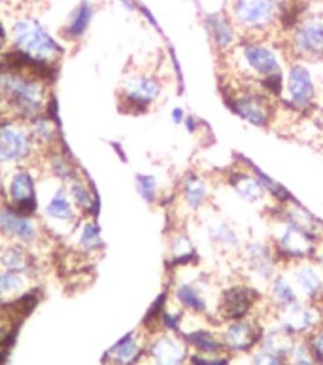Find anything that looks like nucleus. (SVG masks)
Masks as SVG:
<instances>
[{
    "label": "nucleus",
    "mask_w": 323,
    "mask_h": 365,
    "mask_svg": "<svg viewBox=\"0 0 323 365\" xmlns=\"http://www.w3.org/2000/svg\"><path fill=\"white\" fill-rule=\"evenodd\" d=\"M48 76L38 72L8 49L0 55V112L2 115L28 123L46 114L53 97Z\"/></svg>",
    "instance_id": "obj_1"
},
{
    "label": "nucleus",
    "mask_w": 323,
    "mask_h": 365,
    "mask_svg": "<svg viewBox=\"0 0 323 365\" xmlns=\"http://www.w3.org/2000/svg\"><path fill=\"white\" fill-rule=\"evenodd\" d=\"M227 74L261 86L270 78L284 76L290 55L280 36H242L227 57Z\"/></svg>",
    "instance_id": "obj_2"
},
{
    "label": "nucleus",
    "mask_w": 323,
    "mask_h": 365,
    "mask_svg": "<svg viewBox=\"0 0 323 365\" xmlns=\"http://www.w3.org/2000/svg\"><path fill=\"white\" fill-rule=\"evenodd\" d=\"M10 51L23 63L33 66L50 80H55L66 46L57 38L38 17L19 16L10 23Z\"/></svg>",
    "instance_id": "obj_3"
},
{
    "label": "nucleus",
    "mask_w": 323,
    "mask_h": 365,
    "mask_svg": "<svg viewBox=\"0 0 323 365\" xmlns=\"http://www.w3.org/2000/svg\"><path fill=\"white\" fill-rule=\"evenodd\" d=\"M219 91L231 114H235L248 125L255 129H270L278 120V110L282 103L267 95L258 83L244 82V80L225 74Z\"/></svg>",
    "instance_id": "obj_4"
},
{
    "label": "nucleus",
    "mask_w": 323,
    "mask_h": 365,
    "mask_svg": "<svg viewBox=\"0 0 323 365\" xmlns=\"http://www.w3.org/2000/svg\"><path fill=\"white\" fill-rule=\"evenodd\" d=\"M38 220L53 242H65L80 224V212L63 182L40 175Z\"/></svg>",
    "instance_id": "obj_5"
},
{
    "label": "nucleus",
    "mask_w": 323,
    "mask_h": 365,
    "mask_svg": "<svg viewBox=\"0 0 323 365\" xmlns=\"http://www.w3.org/2000/svg\"><path fill=\"white\" fill-rule=\"evenodd\" d=\"M323 63L290 59L284 72L282 106L293 114H308L316 110L323 91Z\"/></svg>",
    "instance_id": "obj_6"
},
{
    "label": "nucleus",
    "mask_w": 323,
    "mask_h": 365,
    "mask_svg": "<svg viewBox=\"0 0 323 365\" xmlns=\"http://www.w3.org/2000/svg\"><path fill=\"white\" fill-rule=\"evenodd\" d=\"M270 307L265 299L261 288L248 282L246 278H238L219 288L214 311V326H221L229 320L253 317V314H269Z\"/></svg>",
    "instance_id": "obj_7"
},
{
    "label": "nucleus",
    "mask_w": 323,
    "mask_h": 365,
    "mask_svg": "<svg viewBox=\"0 0 323 365\" xmlns=\"http://www.w3.org/2000/svg\"><path fill=\"white\" fill-rule=\"evenodd\" d=\"M267 239L274 246L282 265L301 262V259H314L323 237L291 224L287 220L280 218L276 214H270V227Z\"/></svg>",
    "instance_id": "obj_8"
},
{
    "label": "nucleus",
    "mask_w": 323,
    "mask_h": 365,
    "mask_svg": "<svg viewBox=\"0 0 323 365\" xmlns=\"http://www.w3.org/2000/svg\"><path fill=\"white\" fill-rule=\"evenodd\" d=\"M164 93L163 78L157 72L152 71H134L125 72L121 78L120 89H117V101L123 114H148L161 103Z\"/></svg>",
    "instance_id": "obj_9"
},
{
    "label": "nucleus",
    "mask_w": 323,
    "mask_h": 365,
    "mask_svg": "<svg viewBox=\"0 0 323 365\" xmlns=\"http://www.w3.org/2000/svg\"><path fill=\"white\" fill-rule=\"evenodd\" d=\"M235 259L240 277L258 288H267L274 274L284 267L269 239H244Z\"/></svg>",
    "instance_id": "obj_10"
},
{
    "label": "nucleus",
    "mask_w": 323,
    "mask_h": 365,
    "mask_svg": "<svg viewBox=\"0 0 323 365\" xmlns=\"http://www.w3.org/2000/svg\"><path fill=\"white\" fill-rule=\"evenodd\" d=\"M290 59L323 63V8H310L282 36Z\"/></svg>",
    "instance_id": "obj_11"
},
{
    "label": "nucleus",
    "mask_w": 323,
    "mask_h": 365,
    "mask_svg": "<svg viewBox=\"0 0 323 365\" xmlns=\"http://www.w3.org/2000/svg\"><path fill=\"white\" fill-rule=\"evenodd\" d=\"M227 11L242 36H276L280 33V6L274 0H231Z\"/></svg>",
    "instance_id": "obj_12"
},
{
    "label": "nucleus",
    "mask_w": 323,
    "mask_h": 365,
    "mask_svg": "<svg viewBox=\"0 0 323 365\" xmlns=\"http://www.w3.org/2000/svg\"><path fill=\"white\" fill-rule=\"evenodd\" d=\"M0 184H2V201L21 212L38 216L40 169L36 165L0 170Z\"/></svg>",
    "instance_id": "obj_13"
},
{
    "label": "nucleus",
    "mask_w": 323,
    "mask_h": 365,
    "mask_svg": "<svg viewBox=\"0 0 323 365\" xmlns=\"http://www.w3.org/2000/svg\"><path fill=\"white\" fill-rule=\"evenodd\" d=\"M38 152L34 148L27 123L2 115L0 118V170L36 165Z\"/></svg>",
    "instance_id": "obj_14"
},
{
    "label": "nucleus",
    "mask_w": 323,
    "mask_h": 365,
    "mask_svg": "<svg viewBox=\"0 0 323 365\" xmlns=\"http://www.w3.org/2000/svg\"><path fill=\"white\" fill-rule=\"evenodd\" d=\"M0 237L6 245H21L36 252H42L46 242H53L46 235L38 216L21 212L4 201L0 202Z\"/></svg>",
    "instance_id": "obj_15"
},
{
    "label": "nucleus",
    "mask_w": 323,
    "mask_h": 365,
    "mask_svg": "<svg viewBox=\"0 0 323 365\" xmlns=\"http://www.w3.org/2000/svg\"><path fill=\"white\" fill-rule=\"evenodd\" d=\"M214 197V180L203 170H187L176 184L174 197L176 208L181 210L184 218H197L212 205Z\"/></svg>",
    "instance_id": "obj_16"
},
{
    "label": "nucleus",
    "mask_w": 323,
    "mask_h": 365,
    "mask_svg": "<svg viewBox=\"0 0 323 365\" xmlns=\"http://www.w3.org/2000/svg\"><path fill=\"white\" fill-rule=\"evenodd\" d=\"M197 225L203 231L204 239L212 246L216 254L223 257H236L244 239L240 231L231 222L225 214H221L216 207L210 205L201 216H197Z\"/></svg>",
    "instance_id": "obj_17"
},
{
    "label": "nucleus",
    "mask_w": 323,
    "mask_h": 365,
    "mask_svg": "<svg viewBox=\"0 0 323 365\" xmlns=\"http://www.w3.org/2000/svg\"><path fill=\"white\" fill-rule=\"evenodd\" d=\"M223 182L248 207L258 208V210H269L272 207L263 184L259 182L255 173L244 163L242 155L235 158V163L225 170Z\"/></svg>",
    "instance_id": "obj_18"
},
{
    "label": "nucleus",
    "mask_w": 323,
    "mask_h": 365,
    "mask_svg": "<svg viewBox=\"0 0 323 365\" xmlns=\"http://www.w3.org/2000/svg\"><path fill=\"white\" fill-rule=\"evenodd\" d=\"M263 329L265 318L253 314V317L238 318V320H229L221 324L219 335H221V341L225 344V350L231 356H246L259 349Z\"/></svg>",
    "instance_id": "obj_19"
},
{
    "label": "nucleus",
    "mask_w": 323,
    "mask_h": 365,
    "mask_svg": "<svg viewBox=\"0 0 323 365\" xmlns=\"http://www.w3.org/2000/svg\"><path fill=\"white\" fill-rule=\"evenodd\" d=\"M272 318L295 337H307L323 324V305L299 299L293 305L274 311Z\"/></svg>",
    "instance_id": "obj_20"
},
{
    "label": "nucleus",
    "mask_w": 323,
    "mask_h": 365,
    "mask_svg": "<svg viewBox=\"0 0 323 365\" xmlns=\"http://www.w3.org/2000/svg\"><path fill=\"white\" fill-rule=\"evenodd\" d=\"M206 38H208L210 48L214 49V53L219 59H223L236 48V44L242 40V33L229 16V11H216L208 16L201 17Z\"/></svg>",
    "instance_id": "obj_21"
},
{
    "label": "nucleus",
    "mask_w": 323,
    "mask_h": 365,
    "mask_svg": "<svg viewBox=\"0 0 323 365\" xmlns=\"http://www.w3.org/2000/svg\"><path fill=\"white\" fill-rule=\"evenodd\" d=\"M191 350L180 333L157 331L149 335L146 360L149 365H187Z\"/></svg>",
    "instance_id": "obj_22"
},
{
    "label": "nucleus",
    "mask_w": 323,
    "mask_h": 365,
    "mask_svg": "<svg viewBox=\"0 0 323 365\" xmlns=\"http://www.w3.org/2000/svg\"><path fill=\"white\" fill-rule=\"evenodd\" d=\"M74 256L82 257L83 262L93 263L105 254V237L100 229L99 218H82L74 233L65 240Z\"/></svg>",
    "instance_id": "obj_23"
},
{
    "label": "nucleus",
    "mask_w": 323,
    "mask_h": 365,
    "mask_svg": "<svg viewBox=\"0 0 323 365\" xmlns=\"http://www.w3.org/2000/svg\"><path fill=\"white\" fill-rule=\"evenodd\" d=\"M201 263V254L198 246L189 233L186 224H176L170 229L166 237V269L176 271L187 265H198Z\"/></svg>",
    "instance_id": "obj_24"
},
{
    "label": "nucleus",
    "mask_w": 323,
    "mask_h": 365,
    "mask_svg": "<svg viewBox=\"0 0 323 365\" xmlns=\"http://www.w3.org/2000/svg\"><path fill=\"white\" fill-rule=\"evenodd\" d=\"M285 271L295 284L301 299L323 305V269L316 259L290 263L285 265Z\"/></svg>",
    "instance_id": "obj_25"
},
{
    "label": "nucleus",
    "mask_w": 323,
    "mask_h": 365,
    "mask_svg": "<svg viewBox=\"0 0 323 365\" xmlns=\"http://www.w3.org/2000/svg\"><path fill=\"white\" fill-rule=\"evenodd\" d=\"M149 333L140 327L137 331L127 333L106 352L105 365H138L146 358Z\"/></svg>",
    "instance_id": "obj_26"
},
{
    "label": "nucleus",
    "mask_w": 323,
    "mask_h": 365,
    "mask_svg": "<svg viewBox=\"0 0 323 365\" xmlns=\"http://www.w3.org/2000/svg\"><path fill=\"white\" fill-rule=\"evenodd\" d=\"M95 16H97V6L93 0H78L76 6L68 11L63 27L59 29V38L65 44H80L88 36Z\"/></svg>",
    "instance_id": "obj_27"
},
{
    "label": "nucleus",
    "mask_w": 323,
    "mask_h": 365,
    "mask_svg": "<svg viewBox=\"0 0 323 365\" xmlns=\"http://www.w3.org/2000/svg\"><path fill=\"white\" fill-rule=\"evenodd\" d=\"M184 341L187 343L189 350L195 354L203 356H221L229 354L225 350V344L219 335V327H216L210 322H203L197 326L184 327V331L180 333Z\"/></svg>",
    "instance_id": "obj_28"
},
{
    "label": "nucleus",
    "mask_w": 323,
    "mask_h": 365,
    "mask_svg": "<svg viewBox=\"0 0 323 365\" xmlns=\"http://www.w3.org/2000/svg\"><path fill=\"white\" fill-rule=\"evenodd\" d=\"M36 167L40 169L42 176H48L51 180L63 182V184H68L72 178H76L82 173V169L78 167L65 144L44 153V155H40L38 161H36Z\"/></svg>",
    "instance_id": "obj_29"
},
{
    "label": "nucleus",
    "mask_w": 323,
    "mask_h": 365,
    "mask_svg": "<svg viewBox=\"0 0 323 365\" xmlns=\"http://www.w3.org/2000/svg\"><path fill=\"white\" fill-rule=\"evenodd\" d=\"M27 129L28 135H31V140H33L34 148L38 152V158L65 144L63 135H60L59 118H51L48 114H42L28 121Z\"/></svg>",
    "instance_id": "obj_30"
},
{
    "label": "nucleus",
    "mask_w": 323,
    "mask_h": 365,
    "mask_svg": "<svg viewBox=\"0 0 323 365\" xmlns=\"http://www.w3.org/2000/svg\"><path fill=\"white\" fill-rule=\"evenodd\" d=\"M68 193L72 197L74 207L78 208V212L82 218H99L100 214V197L99 191L95 190V185L91 184L88 176L80 173L76 178H72L68 184Z\"/></svg>",
    "instance_id": "obj_31"
},
{
    "label": "nucleus",
    "mask_w": 323,
    "mask_h": 365,
    "mask_svg": "<svg viewBox=\"0 0 323 365\" xmlns=\"http://www.w3.org/2000/svg\"><path fill=\"white\" fill-rule=\"evenodd\" d=\"M0 267L36 278L40 267H42V257H40V252L27 248V246L6 245L4 252L0 256Z\"/></svg>",
    "instance_id": "obj_32"
},
{
    "label": "nucleus",
    "mask_w": 323,
    "mask_h": 365,
    "mask_svg": "<svg viewBox=\"0 0 323 365\" xmlns=\"http://www.w3.org/2000/svg\"><path fill=\"white\" fill-rule=\"evenodd\" d=\"M297 339L293 333H290L285 327H282L278 322L274 320L272 314L265 318V329L263 337H261V343H259V349L269 352V354L280 356V358H287L290 360V354L293 346H295Z\"/></svg>",
    "instance_id": "obj_33"
},
{
    "label": "nucleus",
    "mask_w": 323,
    "mask_h": 365,
    "mask_svg": "<svg viewBox=\"0 0 323 365\" xmlns=\"http://www.w3.org/2000/svg\"><path fill=\"white\" fill-rule=\"evenodd\" d=\"M265 299H267L272 312L278 311V309H284V307L293 305V303L301 299V295L297 292L295 284H293L291 277L287 274L285 267L280 269L278 273L272 277V280L267 284V288H265Z\"/></svg>",
    "instance_id": "obj_34"
},
{
    "label": "nucleus",
    "mask_w": 323,
    "mask_h": 365,
    "mask_svg": "<svg viewBox=\"0 0 323 365\" xmlns=\"http://www.w3.org/2000/svg\"><path fill=\"white\" fill-rule=\"evenodd\" d=\"M33 280L34 278L27 277V274L0 267V305L14 303L25 294H28L33 289L31 288Z\"/></svg>",
    "instance_id": "obj_35"
},
{
    "label": "nucleus",
    "mask_w": 323,
    "mask_h": 365,
    "mask_svg": "<svg viewBox=\"0 0 323 365\" xmlns=\"http://www.w3.org/2000/svg\"><path fill=\"white\" fill-rule=\"evenodd\" d=\"M242 159H244V163L250 167V169L255 173V176L259 178V182L263 184L265 191H267V195H269L270 202H272V207H282V205H287V202H293L297 201L295 195L291 193L287 187H285L282 182H278L276 178H272L270 175H267L261 167H258V165L253 163V161H250V159H246L244 155H242Z\"/></svg>",
    "instance_id": "obj_36"
},
{
    "label": "nucleus",
    "mask_w": 323,
    "mask_h": 365,
    "mask_svg": "<svg viewBox=\"0 0 323 365\" xmlns=\"http://www.w3.org/2000/svg\"><path fill=\"white\" fill-rule=\"evenodd\" d=\"M134 190L148 207H155V205H161L164 201L163 187H161V180L157 175L137 173L134 175Z\"/></svg>",
    "instance_id": "obj_37"
},
{
    "label": "nucleus",
    "mask_w": 323,
    "mask_h": 365,
    "mask_svg": "<svg viewBox=\"0 0 323 365\" xmlns=\"http://www.w3.org/2000/svg\"><path fill=\"white\" fill-rule=\"evenodd\" d=\"M291 365H323L318 356L314 354V350L310 349V344L305 337L297 339L295 346L290 354Z\"/></svg>",
    "instance_id": "obj_38"
},
{
    "label": "nucleus",
    "mask_w": 323,
    "mask_h": 365,
    "mask_svg": "<svg viewBox=\"0 0 323 365\" xmlns=\"http://www.w3.org/2000/svg\"><path fill=\"white\" fill-rule=\"evenodd\" d=\"M166 59H169L170 72H172V80L176 82V91L181 97V95H186V74H184V66L178 57V51L169 40H166Z\"/></svg>",
    "instance_id": "obj_39"
},
{
    "label": "nucleus",
    "mask_w": 323,
    "mask_h": 365,
    "mask_svg": "<svg viewBox=\"0 0 323 365\" xmlns=\"http://www.w3.org/2000/svg\"><path fill=\"white\" fill-rule=\"evenodd\" d=\"M250 358V365H291L287 358H280V356L269 354L261 349H255L252 354H248Z\"/></svg>",
    "instance_id": "obj_40"
},
{
    "label": "nucleus",
    "mask_w": 323,
    "mask_h": 365,
    "mask_svg": "<svg viewBox=\"0 0 323 365\" xmlns=\"http://www.w3.org/2000/svg\"><path fill=\"white\" fill-rule=\"evenodd\" d=\"M195 10L201 17L208 16V14H216V11H225L229 8L231 0H191Z\"/></svg>",
    "instance_id": "obj_41"
},
{
    "label": "nucleus",
    "mask_w": 323,
    "mask_h": 365,
    "mask_svg": "<svg viewBox=\"0 0 323 365\" xmlns=\"http://www.w3.org/2000/svg\"><path fill=\"white\" fill-rule=\"evenodd\" d=\"M138 16L142 17L144 21L148 23L149 27L154 29L155 33L157 34H161V36H164V31H163V27H161V23H159V19H157V16H155L154 11H152V8H149L148 4H140V10H138Z\"/></svg>",
    "instance_id": "obj_42"
},
{
    "label": "nucleus",
    "mask_w": 323,
    "mask_h": 365,
    "mask_svg": "<svg viewBox=\"0 0 323 365\" xmlns=\"http://www.w3.org/2000/svg\"><path fill=\"white\" fill-rule=\"evenodd\" d=\"M184 129H186L189 135H197L198 131H203V121L198 115H195L193 112H187L186 115V121H184Z\"/></svg>",
    "instance_id": "obj_43"
},
{
    "label": "nucleus",
    "mask_w": 323,
    "mask_h": 365,
    "mask_svg": "<svg viewBox=\"0 0 323 365\" xmlns=\"http://www.w3.org/2000/svg\"><path fill=\"white\" fill-rule=\"evenodd\" d=\"M187 110L184 106H174V108L170 110V121H172V125L181 127L184 125V121H186Z\"/></svg>",
    "instance_id": "obj_44"
},
{
    "label": "nucleus",
    "mask_w": 323,
    "mask_h": 365,
    "mask_svg": "<svg viewBox=\"0 0 323 365\" xmlns=\"http://www.w3.org/2000/svg\"><path fill=\"white\" fill-rule=\"evenodd\" d=\"M115 4L121 6L123 10L129 11V14H137L140 10V4H142V0H114Z\"/></svg>",
    "instance_id": "obj_45"
},
{
    "label": "nucleus",
    "mask_w": 323,
    "mask_h": 365,
    "mask_svg": "<svg viewBox=\"0 0 323 365\" xmlns=\"http://www.w3.org/2000/svg\"><path fill=\"white\" fill-rule=\"evenodd\" d=\"M8 48H10V31L4 23L0 21V55L8 51Z\"/></svg>",
    "instance_id": "obj_46"
},
{
    "label": "nucleus",
    "mask_w": 323,
    "mask_h": 365,
    "mask_svg": "<svg viewBox=\"0 0 323 365\" xmlns=\"http://www.w3.org/2000/svg\"><path fill=\"white\" fill-rule=\"evenodd\" d=\"M4 248H6V240L2 239V237H0V256H2V252H4Z\"/></svg>",
    "instance_id": "obj_47"
},
{
    "label": "nucleus",
    "mask_w": 323,
    "mask_h": 365,
    "mask_svg": "<svg viewBox=\"0 0 323 365\" xmlns=\"http://www.w3.org/2000/svg\"><path fill=\"white\" fill-rule=\"evenodd\" d=\"M310 4L319 6V8H323V0H310Z\"/></svg>",
    "instance_id": "obj_48"
},
{
    "label": "nucleus",
    "mask_w": 323,
    "mask_h": 365,
    "mask_svg": "<svg viewBox=\"0 0 323 365\" xmlns=\"http://www.w3.org/2000/svg\"><path fill=\"white\" fill-rule=\"evenodd\" d=\"M274 2H276V4H278V6H284V4H287L290 0H274Z\"/></svg>",
    "instance_id": "obj_49"
},
{
    "label": "nucleus",
    "mask_w": 323,
    "mask_h": 365,
    "mask_svg": "<svg viewBox=\"0 0 323 365\" xmlns=\"http://www.w3.org/2000/svg\"><path fill=\"white\" fill-rule=\"evenodd\" d=\"M0 202H2V184H0Z\"/></svg>",
    "instance_id": "obj_50"
}]
</instances>
